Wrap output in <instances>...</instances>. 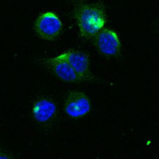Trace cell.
I'll return each instance as SVG.
<instances>
[{
  "label": "cell",
  "instance_id": "cell-1",
  "mask_svg": "<svg viewBox=\"0 0 159 159\" xmlns=\"http://www.w3.org/2000/svg\"><path fill=\"white\" fill-rule=\"evenodd\" d=\"M73 19L79 35L84 39L95 38L105 30L107 17L98 4H80L73 10Z\"/></svg>",
  "mask_w": 159,
  "mask_h": 159
},
{
  "label": "cell",
  "instance_id": "cell-2",
  "mask_svg": "<svg viewBox=\"0 0 159 159\" xmlns=\"http://www.w3.org/2000/svg\"><path fill=\"white\" fill-rule=\"evenodd\" d=\"M37 36L44 40H55L60 37L63 30V23L60 17L52 11L39 14L33 25Z\"/></svg>",
  "mask_w": 159,
  "mask_h": 159
},
{
  "label": "cell",
  "instance_id": "cell-3",
  "mask_svg": "<svg viewBox=\"0 0 159 159\" xmlns=\"http://www.w3.org/2000/svg\"><path fill=\"white\" fill-rule=\"evenodd\" d=\"M57 56L67 61L74 71L84 78L86 82L94 80V76L90 72V58L85 52L75 49H66Z\"/></svg>",
  "mask_w": 159,
  "mask_h": 159
},
{
  "label": "cell",
  "instance_id": "cell-4",
  "mask_svg": "<svg viewBox=\"0 0 159 159\" xmlns=\"http://www.w3.org/2000/svg\"><path fill=\"white\" fill-rule=\"evenodd\" d=\"M64 109L71 118H82L91 111V102L85 93L73 91L66 96Z\"/></svg>",
  "mask_w": 159,
  "mask_h": 159
},
{
  "label": "cell",
  "instance_id": "cell-5",
  "mask_svg": "<svg viewBox=\"0 0 159 159\" xmlns=\"http://www.w3.org/2000/svg\"><path fill=\"white\" fill-rule=\"evenodd\" d=\"M43 65L47 70H49L58 78L65 82L75 83V84L86 82L84 78H82L80 75L74 71L73 68L67 64V61L58 56L45 59L43 61Z\"/></svg>",
  "mask_w": 159,
  "mask_h": 159
},
{
  "label": "cell",
  "instance_id": "cell-6",
  "mask_svg": "<svg viewBox=\"0 0 159 159\" xmlns=\"http://www.w3.org/2000/svg\"><path fill=\"white\" fill-rule=\"evenodd\" d=\"M98 51L106 57H113L119 53L121 42L118 33L111 29H105L95 37Z\"/></svg>",
  "mask_w": 159,
  "mask_h": 159
},
{
  "label": "cell",
  "instance_id": "cell-7",
  "mask_svg": "<svg viewBox=\"0 0 159 159\" xmlns=\"http://www.w3.org/2000/svg\"><path fill=\"white\" fill-rule=\"evenodd\" d=\"M56 114V102L49 97H40L33 102L31 106V115L37 123H49L55 118Z\"/></svg>",
  "mask_w": 159,
  "mask_h": 159
},
{
  "label": "cell",
  "instance_id": "cell-8",
  "mask_svg": "<svg viewBox=\"0 0 159 159\" xmlns=\"http://www.w3.org/2000/svg\"><path fill=\"white\" fill-rule=\"evenodd\" d=\"M0 159H13L12 155L6 150L0 148Z\"/></svg>",
  "mask_w": 159,
  "mask_h": 159
}]
</instances>
